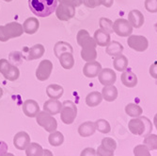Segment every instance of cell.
I'll return each instance as SVG.
<instances>
[{"label":"cell","mask_w":157,"mask_h":156,"mask_svg":"<svg viewBox=\"0 0 157 156\" xmlns=\"http://www.w3.org/2000/svg\"><path fill=\"white\" fill-rule=\"evenodd\" d=\"M28 7L38 17H47L56 11L58 0H28Z\"/></svg>","instance_id":"cell-1"},{"label":"cell","mask_w":157,"mask_h":156,"mask_svg":"<svg viewBox=\"0 0 157 156\" xmlns=\"http://www.w3.org/2000/svg\"><path fill=\"white\" fill-rule=\"evenodd\" d=\"M128 128L134 135L147 136L152 132V124L146 117H133L128 123Z\"/></svg>","instance_id":"cell-2"},{"label":"cell","mask_w":157,"mask_h":156,"mask_svg":"<svg viewBox=\"0 0 157 156\" xmlns=\"http://www.w3.org/2000/svg\"><path fill=\"white\" fill-rule=\"evenodd\" d=\"M23 33L24 28L20 23L11 22L5 26H0V42H7L10 39L20 37Z\"/></svg>","instance_id":"cell-3"},{"label":"cell","mask_w":157,"mask_h":156,"mask_svg":"<svg viewBox=\"0 0 157 156\" xmlns=\"http://www.w3.org/2000/svg\"><path fill=\"white\" fill-rule=\"evenodd\" d=\"M77 117V107L72 101H65L62 102L60 111L61 121L66 125L73 124Z\"/></svg>","instance_id":"cell-4"},{"label":"cell","mask_w":157,"mask_h":156,"mask_svg":"<svg viewBox=\"0 0 157 156\" xmlns=\"http://www.w3.org/2000/svg\"><path fill=\"white\" fill-rule=\"evenodd\" d=\"M36 121L38 125L44 128L47 133H53L56 131V128H58V122L56 118L45 111H40V113L36 116Z\"/></svg>","instance_id":"cell-5"},{"label":"cell","mask_w":157,"mask_h":156,"mask_svg":"<svg viewBox=\"0 0 157 156\" xmlns=\"http://www.w3.org/2000/svg\"><path fill=\"white\" fill-rule=\"evenodd\" d=\"M127 45L130 48L137 52H143L149 47V41L143 35H133L128 36Z\"/></svg>","instance_id":"cell-6"},{"label":"cell","mask_w":157,"mask_h":156,"mask_svg":"<svg viewBox=\"0 0 157 156\" xmlns=\"http://www.w3.org/2000/svg\"><path fill=\"white\" fill-rule=\"evenodd\" d=\"M133 27L127 19L119 18L113 23V31L120 37H128L133 32Z\"/></svg>","instance_id":"cell-7"},{"label":"cell","mask_w":157,"mask_h":156,"mask_svg":"<svg viewBox=\"0 0 157 156\" xmlns=\"http://www.w3.org/2000/svg\"><path fill=\"white\" fill-rule=\"evenodd\" d=\"M53 71V64L49 60L41 61L36 70V78L40 81H45L51 76Z\"/></svg>","instance_id":"cell-8"},{"label":"cell","mask_w":157,"mask_h":156,"mask_svg":"<svg viewBox=\"0 0 157 156\" xmlns=\"http://www.w3.org/2000/svg\"><path fill=\"white\" fill-rule=\"evenodd\" d=\"M75 14V8L66 4H60L56 9V15L60 21H69Z\"/></svg>","instance_id":"cell-9"},{"label":"cell","mask_w":157,"mask_h":156,"mask_svg":"<svg viewBox=\"0 0 157 156\" xmlns=\"http://www.w3.org/2000/svg\"><path fill=\"white\" fill-rule=\"evenodd\" d=\"M98 79L100 83L104 86H106V85H112L116 82L117 75L115 71L111 68H103L98 75Z\"/></svg>","instance_id":"cell-10"},{"label":"cell","mask_w":157,"mask_h":156,"mask_svg":"<svg viewBox=\"0 0 157 156\" xmlns=\"http://www.w3.org/2000/svg\"><path fill=\"white\" fill-rule=\"evenodd\" d=\"M102 65L99 62L92 61V62H88L83 67V74L84 76H86L87 78L90 79H93L98 77L99 73L101 72L102 70Z\"/></svg>","instance_id":"cell-11"},{"label":"cell","mask_w":157,"mask_h":156,"mask_svg":"<svg viewBox=\"0 0 157 156\" xmlns=\"http://www.w3.org/2000/svg\"><path fill=\"white\" fill-rule=\"evenodd\" d=\"M30 144V136L25 132H19L13 137V145L19 150H25Z\"/></svg>","instance_id":"cell-12"},{"label":"cell","mask_w":157,"mask_h":156,"mask_svg":"<svg viewBox=\"0 0 157 156\" xmlns=\"http://www.w3.org/2000/svg\"><path fill=\"white\" fill-rule=\"evenodd\" d=\"M23 112L27 117H36L40 113V106L34 99H26L23 103Z\"/></svg>","instance_id":"cell-13"},{"label":"cell","mask_w":157,"mask_h":156,"mask_svg":"<svg viewBox=\"0 0 157 156\" xmlns=\"http://www.w3.org/2000/svg\"><path fill=\"white\" fill-rule=\"evenodd\" d=\"M128 21L131 26L135 28H139L144 25L145 17L140 10H132L128 13Z\"/></svg>","instance_id":"cell-14"},{"label":"cell","mask_w":157,"mask_h":156,"mask_svg":"<svg viewBox=\"0 0 157 156\" xmlns=\"http://www.w3.org/2000/svg\"><path fill=\"white\" fill-rule=\"evenodd\" d=\"M121 80L124 86L128 88H134L137 85V76L130 70L123 71L121 76Z\"/></svg>","instance_id":"cell-15"},{"label":"cell","mask_w":157,"mask_h":156,"mask_svg":"<svg viewBox=\"0 0 157 156\" xmlns=\"http://www.w3.org/2000/svg\"><path fill=\"white\" fill-rule=\"evenodd\" d=\"M61 108H62V102H60L59 99L50 98L44 104V111L49 113L52 116H56L59 113Z\"/></svg>","instance_id":"cell-16"},{"label":"cell","mask_w":157,"mask_h":156,"mask_svg":"<svg viewBox=\"0 0 157 156\" xmlns=\"http://www.w3.org/2000/svg\"><path fill=\"white\" fill-rule=\"evenodd\" d=\"M97 45H89L83 47L80 52L81 58L85 62H92L97 59V51H96Z\"/></svg>","instance_id":"cell-17"},{"label":"cell","mask_w":157,"mask_h":156,"mask_svg":"<svg viewBox=\"0 0 157 156\" xmlns=\"http://www.w3.org/2000/svg\"><path fill=\"white\" fill-rule=\"evenodd\" d=\"M76 40H77V44L81 47L89 46V45H97L93 37H90L89 31L86 30H80L78 31L76 35Z\"/></svg>","instance_id":"cell-18"},{"label":"cell","mask_w":157,"mask_h":156,"mask_svg":"<svg viewBox=\"0 0 157 156\" xmlns=\"http://www.w3.org/2000/svg\"><path fill=\"white\" fill-rule=\"evenodd\" d=\"M96 132L95 122L86 121L78 127V133L82 137H90Z\"/></svg>","instance_id":"cell-19"},{"label":"cell","mask_w":157,"mask_h":156,"mask_svg":"<svg viewBox=\"0 0 157 156\" xmlns=\"http://www.w3.org/2000/svg\"><path fill=\"white\" fill-rule=\"evenodd\" d=\"M93 39L96 42L97 46H99V47H106L111 42L110 34L108 32L101 30V28H99V30H97L94 32Z\"/></svg>","instance_id":"cell-20"},{"label":"cell","mask_w":157,"mask_h":156,"mask_svg":"<svg viewBox=\"0 0 157 156\" xmlns=\"http://www.w3.org/2000/svg\"><path fill=\"white\" fill-rule=\"evenodd\" d=\"M101 94L103 96V99H105V101L113 102L118 97V89L114 84L106 85V86H104Z\"/></svg>","instance_id":"cell-21"},{"label":"cell","mask_w":157,"mask_h":156,"mask_svg":"<svg viewBox=\"0 0 157 156\" xmlns=\"http://www.w3.org/2000/svg\"><path fill=\"white\" fill-rule=\"evenodd\" d=\"M39 27H40V22L36 17L27 18L23 24L24 32H25L27 34L36 33L39 30Z\"/></svg>","instance_id":"cell-22"},{"label":"cell","mask_w":157,"mask_h":156,"mask_svg":"<svg viewBox=\"0 0 157 156\" xmlns=\"http://www.w3.org/2000/svg\"><path fill=\"white\" fill-rule=\"evenodd\" d=\"M44 52H45L44 47L40 44H37V45L33 46L32 47H30L29 50H28L26 60L27 61H33V60L40 59L44 56Z\"/></svg>","instance_id":"cell-23"},{"label":"cell","mask_w":157,"mask_h":156,"mask_svg":"<svg viewBox=\"0 0 157 156\" xmlns=\"http://www.w3.org/2000/svg\"><path fill=\"white\" fill-rule=\"evenodd\" d=\"M123 49H124V47L120 42L111 41L109 44L105 47V53H107L109 56L116 57L120 54H122Z\"/></svg>","instance_id":"cell-24"},{"label":"cell","mask_w":157,"mask_h":156,"mask_svg":"<svg viewBox=\"0 0 157 156\" xmlns=\"http://www.w3.org/2000/svg\"><path fill=\"white\" fill-rule=\"evenodd\" d=\"M113 67L116 71H119V72H123V71L127 70V67H128L127 57L124 56L123 54H120L116 57H114Z\"/></svg>","instance_id":"cell-25"},{"label":"cell","mask_w":157,"mask_h":156,"mask_svg":"<svg viewBox=\"0 0 157 156\" xmlns=\"http://www.w3.org/2000/svg\"><path fill=\"white\" fill-rule=\"evenodd\" d=\"M102 101H103V96L98 91L90 92L86 96V104L89 107H96L99 104H101Z\"/></svg>","instance_id":"cell-26"},{"label":"cell","mask_w":157,"mask_h":156,"mask_svg":"<svg viewBox=\"0 0 157 156\" xmlns=\"http://www.w3.org/2000/svg\"><path fill=\"white\" fill-rule=\"evenodd\" d=\"M64 89L59 84H50L46 88V94L50 98L59 99L62 96Z\"/></svg>","instance_id":"cell-27"},{"label":"cell","mask_w":157,"mask_h":156,"mask_svg":"<svg viewBox=\"0 0 157 156\" xmlns=\"http://www.w3.org/2000/svg\"><path fill=\"white\" fill-rule=\"evenodd\" d=\"M59 63L61 64V66L64 69H72L75 65V58H74V55L73 53L71 52H64L59 56Z\"/></svg>","instance_id":"cell-28"},{"label":"cell","mask_w":157,"mask_h":156,"mask_svg":"<svg viewBox=\"0 0 157 156\" xmlns=\"http://www.w3.org/2000/svg\"><path fill=\"white\" fill-rule=\"evenodd\" d=\"M64 52H71V53H73L74 52L73 47L71 46L69 43H67V42H63V41L58 42L55 45V47H54L55 56L56 57V58H59V56L62 53H64Z\"/></svg>","instance_id":"cell-29"},{"label":"cell","mask_w":157,"mask_h":156,"mask_svg":"<svg viewBox=\"0 0 157 156\" xmlns=\"http://www.w3.org/2000/svg\"><path fill=\"white\" fill-rule=\"evenodd\" d=\"M125 113L131 117H139L143 113V109L136 103H129L125 106Z\"/></svg>","instance_id":"cell-30"},{"label":"cell","mask_w":157,"mask_h":156,"mask_svg":"<svg viewBox=\"0 0 157 156\" xmlns=\"http://www.w3.org/2000/svg\"><path fill=\"white\" fill-rule=\"evenodd\" d=\"M48 142L52 147H59L64 142V135L62 134V133L58 131L50 133L48 137Z\"/></svg>","instance_id":"cell-31"},{"label":"cell","mask_w":157,"mask_h":156,"mask_svg":"<svg viewBox=\"0 0 157 156\" xmlns=\"http://www.w3.org/2000/svg\"><path fill=\"white\" fill-rule=\"evenodd\" d=\"M44 153V148L40 144L35 142H30V144L25 149V155L26 156H41Z\"/></svg>","instance_id":"cell-32"},{"label":"cell","mask_w":157,"mask_h":156,"mask_svg":"<svg viewBox=\"0 0 157 156\" xmlns=\"http://www.w3.org/2000/svg\"><path fill=\"white\" fill-rule=\"evenodd\" d=\"M3 76H4V78L6 80H8L10 81H14V80H16L19 78L20 71H19V69L15 65L11 64L10 66V68L3 74Z\"/></svg>","instance_id":"cell-33"},{"label":"cell","mask_w":157,"mask_h":156,"mask_svg":"<svg viewBox=\"0 0 157 156\" xmlns=\"http://www.w3.org/2000/svg\"><path fill=\"white\" fill-rule=\"evenodd\" d=\"M143 144L150 150H157V134L150 133L145 136L143 140Z\"/></svg>","instance_id":"cell-34"},{"label":"cell","mask_w":157,"mask_h":156,"mask_svg":"<svg viewBox=\"0 0 157 156\" xmlns=\"http://www.w3.org/2000/svg\"><path fill=\"white\" fill-rule=\"evenodd\" d=\"M96 131L101 133H108L111 131V126L109 122L105 119H98L95 121Z\"/></svg>","instance_id":"cell-35"},{"label":"cell","mask_w":157,"mask_h":156,"mask_svg":"<svg viewBox=\"0 0 157 156\" xmlns=\"http://www.w3.org/2000/svg\"><path fill=\"white\" fill-rule=\"evenodd\" d=\"M99 25H100V28L106 32H108L109 34H112L114 32L113 31V22L106 17H101L99 20Z\"/></svg>","instance_id":"cell-36"},{"label":"cell","mask_w":157,"mask_h":156,"mask_svg":"<svg viewBox=\"0 0 157 156\" xmlns=\"http://www.w3.org/2000/svg\"><path fill=\"white\" fill-rule=\"evenodd\" d=\"M134 155L135 156H151L150 150L144 145H137L134 148Z\"/></svg>","instance_id":"cell-37"},{"label":"cell","mask_w":157,"mask_h":156,"mask_svg":"<svg viewBox=\"0 0 157 156\" xmlns=\"http://www.w3.org/2000/svg\"><path fill=\"white\" fill-rule=\"evenodd\" d=\"M103 147H105V149L109 150H112V151H115L116 149H117V143L116 141L114 140L113 138L111 137H105L102 140V144H101Z\"/></svg>","instance_id":"cell-38"},{"label":"cell","mask_w":157,"mask_h":156,"mask_svg":"<svg viewBox=\"0 0 157 156\" xmlns=\"http://www.w3.org/2000/svg\"><path fill=\"white\" fill-rule=\"evenodd\" d=\"M144 7L147 11L151 13L157 12V0H145Z\"/></svg>","instance_id":"cell-39"},{"label":"cell","mask_w":157,"mask_h":156,"mask_svg":"<svg viewBox=\"0 0 157 156\" xmlns=\"http://www.w3.org/2000/svg\"><path fill=\"white\" fill-rule=\"evenodd\" d=\"M96 153L97 156H114V151L105 149L102 145H100L98 147V149L96 150Z\"/></svg>","instance_id":"cell-40"},{"label":"cell","mask_w":157,"mask_h":156,"mask_svg":"<svg viewBox=\"0 0 157 156\" xmlns=\"http://www.w3.org/2000/svg\"><path fill=\"white\" fill-rule=\"evenodd\" d=\"M83 4L87 8L95 9V8L102 5V1H101V0H84Z\"/></svg>","instance_id":"cell-41"},{"label":"cell","mask_w":157,"mask_h":156,"mask_svg":"<svg viewBox=\"0 0 157 156\" xmlns=\"http://www.w3.org/2000/svg\"><path fill=\"white\" fill-rule=\"evenodd\" d=\"M84 0H58V2H59L60 4H66V5H70V6H74L75 8L79 7L83 4Z\"/></svg>","instance_id":"cell-42"},{"label":"cell","mask_w":157,"mask_h":156,"mask_svg":"<svg viewBox=\"0 0 157 156\" xmlns=\"http://www.w3.org/2000/svg\"><path fill=\"white\" fill-rule=\"evenodd\" d=\"M10 65H11V64L8 60L1 59V60H0V73L3 75L6 72V71L10 68Z\"/></svg>","instance_id":"cell-43"},{"label":"cell","mask_w":157,"mask_h":156,"mask_svg":"<svg viewBox=\"0 0 157 156\" xmlns=\"http://www.w3.org/2000/svg\"><path fill=\"white\" fill-rule=\"evenodd\" d=\"M80 156H97L96 150L93 148H86L81 151Z\"/></svg>","instance_id":"cell-44"},{"label":"cell","mask_w":157,"mask_h":156,"mask_svg":"<svg viewBox=\"0 0 157 156\" xmlns=\"http://www.w3.org/2000/svg\"><path fill=\"white\" fill-rule=\"evenodd\" d=\"M149 73L151 78L157 80V62H154L153 64H151L149 68Z\"/></svg>","instance_id":"cell-45"},{"label":"cell","mask_w":157,"mask_h":156,"mask_svg":"<svg viewBox=\"0 0 157 156\" xmlns=\"http://www.w3.org/2000/svg\"><path fill=\"white\" fill-rule=\"evenodd\" d=\"M101 1H102V5L105 6V8L112 7V5L114 3V0H101Z\"/></svg>","instance_id":"cell-46"},{"label":"cell","mask_w":157,"mask_h":156,"mask_svg":"<svg viewBox=\"0 0 157 156\" xmlns=\"http://www.w3.org/2000/svg\"><path fill=\"white\" fill-rule=\"evenodd\" d=\"M41 156H54L53 155V152L51 151V150H44V153H42V155Z\"/></svg>","instance_id":"cell-47"},{"label":"cell","mask_w":157,"mask_h":156,"mask_svg":"<svg viewBox=\"0 0 157 156\" xmlns=\"http://www.w3.org/2000/svg\"><path fill=\"white\" fill-rule=\"evenodd\" d=\"M153 124L156 128V130H157V113H155V116L153 117Z\"/></svg>","instance_id":"cell-48"},{"label":"cell","mask_w":157,"mask_h":156,"mask_svg":"<svg viewBox=\"0 0 157 156\" xmlns=\"http://www.w3.org/2000/svg\"><path fill=\"white\" fill-rule=\"evenodd\" d=\"M2 156H15V155L10 153V152H5L4 154H2Z\"/></svg>","instance_id":"cell-49"},{"label":"cell","mask_w":157,"mask_h":156,"mask_svg":"<svg viewBox=\"0 0 157 156\" xmlns=\"http://www.w3.org/2000/svg\"><path fill=\"white\" fill-rule=\"evenodd\" d=\"M2 96H3V89L0 87V98L2 97Z\"/></svg>","instance_id":"cell-50"},{"label":"cell","mask_w":157,"mask_h":156,"mask_svg":"<svg viewBox=\"0 0 157 156\" xmlns=\"http://www.w3.org/2000/svg\"><path fill=\"white\" fill-rule=\"evenodd\" d=\"M154 30H155V31L157 32V23L154 24Z\"/></svg>","instance_id":"cell-51"},{"label":"cell","mask_w":157,"mask_h":156,"mask_svg":"<svg viewBox=\"0 0 157 156\" xmlns=\"http://www.w3.org/2000/svg\"><path fill=\"white\" fill-rule=\"evenodd\" d=\"M4 1H5V2H11L12 0H4Z\"/></svg>","instance_id":"cell-52"}]
</instances>
